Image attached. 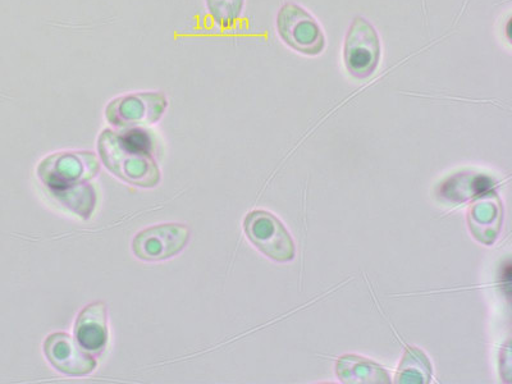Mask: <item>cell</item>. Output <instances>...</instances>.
<instances>
[{
  "instance_id": "obj_1",
  "label": "cell",
  "mask_w": 512,
  "mask_h": 384,
  "mask_svg": "<svg viewBox=\"0 0 512 384\" xmlns=\"http://www.w3.org/2000/svg\"><path fill=\"white\" fill-rule=\"evenodd\" d=\"M105 130L99 137L100 158L109 171L128 184L154 187L159 184L160 173L148 152L144 132Z\"/></svg>"
},
{
  "instance_id": "obj_2",
  "label": "cell",
  "mask_w": 512,
  "mask_h": 384,
  "mask_svg": "<svg viewBox=\"0 0 512 384\" xmlns=\"http://www.w3.org/2000/svg\"><path fill=\"white\" fill-rule=\"evenodd\" d=\"M381 56V39L376 27L364 17H356L347 31L344 44L346 71L354 79H368L377 71Z\"/></svg>"
},
{
  "instance_id": "obj_3",
  "label": "cell",
  "mask_w": 512,
  "mask_h": 384,
  "mask_svg": "<svg viewBox=\"0 0 512 384\" xmlns=\"http://www.w3.org/2000/svg\"><path fill=\"white\" fill-rule=\"evenodd\" d=\"M277 31L283 43L304 56H319L326 48V36L318 21L306 9L287 3L277 15Z\"/></svg>"
},
{
  "instance_id": "obj_4",
  "label": "cell",
  "mask_w": 512,
  "mask_h": 384,
  "mask_svg": "<svg viewBox=\"0 0 512 384\" xmlns=\"http://www.w3.org/2000/svg\"><path fill=\"white\" fill-rule=\"evenodd\" d=\"M167 107L166 95L159 91L122 95L108 104L105 118L114 127L139 128L157 123Z\"/></svg>"
},
{
  "instance_id": "obj_5",
  "label": "cell",
  "mask_w": 512,
  "mask_h": 384,
  "mask_svg": "<svg viewBox=\"0 0 512 384\" xmlns=\"http://www.w3.org/2000/svg\"><path fill=\"white\" fill-rule=\"evenodd\" d=\"M99 159L93 153L66 152L50 155L39 167V177L52 189L82 184L98 175Z\"/></svg>"
},
{
  "instance_id": "obj_6",
  "label": "cell",
  "mask_w": 512,
  "mask_h": 384,
  "mask_svg": "<svg viewBox=\"0 0 512 384\" xmlns=\"http://www.w3.org/2000/svg\"><path fill=\"white\" fill-rule=\"evenodd\" d=\"M189 240L190 228L185 224H160L137 233L132 249L139 259L159 262L181 253Z\"/></svg>"
},
{
  "instance_id": "obj_7",
  "label": "cell",
  "mask_w": 512,
  "mask_h": 384,
  "mask_svg": "<svg viewBox=\"0 0 512 384\" xmlns=\"http://www.w3.org/2000/svg\"><path fill=\"white\" fill-rule=\"evenodd\" d=\"M44 352L49 363L67 376H88L96 368L93 356L67 333L50 335L45 341Z\"/></svg>"
},
{
  "instance_id": "obj_8",
  "label": "cell",
  "mask_w": 512,
  "mask_h": 384,
  "mask_svg": "<svg viewBox=\"0 0 512 384\" xmlns=\"http://www.w3.org/2000/svg\"><path fill=\"white\" fill-rule=\"evenodd\" d=\"M76 341L82 349L99 354L108 342L107 306L93 303L79 315L75 326Z\"/></svg>"
},
{
  "instance_id": "obj_9",
  "label": "cell",
  "mask_w": 512,
  "mask_h": 384,
  "mask_svg": "<svg viewBox=\"0 0 512 384\" xmlns=\"http://www.w3.org/2000/svg\"><path fill=\"white\" fill-rule=\"evenodd\" d=\"M209 15L221 29H231L244 11L245 0H205Z\"/></svg>"
}]
</instances>
